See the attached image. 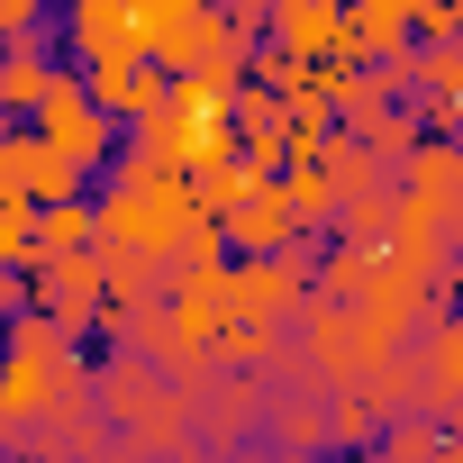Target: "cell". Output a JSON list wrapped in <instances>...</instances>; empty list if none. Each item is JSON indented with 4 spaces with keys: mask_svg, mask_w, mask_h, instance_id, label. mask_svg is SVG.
Returning <instances> with one entry per match:
<instances>
[{
    "mask_svg": "<svg viewBox=\"0 0 463 463\" xmlns=\"http://www.w3.org/2000/svg\"><path fill=\"white\" fill-rule=\"evenodd\" d=\"M173 463H227V454H200V445H191V454H173Z\"/></svg>",
    "mask_w": 463,
    "mask_h": 463,
    "instance_id": "cell-16",
    "label": "cell"
},
{
    "mask_svg": "<svg viewBox=\"0 0 463 463\" xmlns=\"http://www.w3.org/2000/svg\"><path fill=\"white\" fill-rule=\"evenodd\" d=\"M91 227H100V246L164 264V255L182 246V227H191V191H182L173 173L137 164V155H109V182H100V200H91Z\"/></svg>",
    "mask_w": 463,
    "mask_h": 463,
    "instance_id": "cell-1",
    "label": "cell"
},
{
    "mask_svg": "<svg viewBox=\"0 0 463 463\" xmlns=\"http://www.w3.org/2000/svg\"><path fill=\"white\" fill-rule=\"evenodd\" d=\"M273 191H282V209H291L300 237H318V227L336 218V191H327V173H318V164H282V182H273Z\"/></svg>",
    "mask_w": 463,
    "mask_h": 463,
    "instance_id": "cell-11",
    "label": "cell"
},
{
    "mask_svg": "<svg viewBox=\"0 0 463 463\" xmlns=\"http://www.w3.org/2000/svg\"><path fill=\"white\" fill-rule=\"evenodd\" d=\"M19 282H28V300H19V309H37V318H55L64 336H82V345H91V327H100V309H109V300H100L91 255H37Z\"/></svg>",
    "mask_w": 463,
    "mask_h": 463,
    "instance_id": "cell-4",
    "label": "cell"
},
{
    "mask_svg": "<svg viewBox=\"0 0 463 463\" xmlns=\"http://www.w3.org/2000/svg\"><path fill=\"white\" fill-rule=\"evenodd\" d=\"M46 37V10L37 0H0V46H37Z\"/></svg>",
    "mask_w": 463,
    "mask_h": 463,
    "instance_id": "cell-15",
    "label": "cell"
},
{
    "mask_svg": "<svg viewBox=\"0 0 463 463\" xmlns=\"http://www.w3.org/2000/svg\"><path fill=\"white\" fill-rule=\"evenodd\" d=\"M46 82H55V55H46V37H37V46H0V118H10V128H28V118H37Z\"/></svg>",
    "mask_w": 463,
    "mask_h": 463,
    "instance_id": "cell-9",
    "label": "cell"
},
{
    "mask_svg": "<svg viewBox=\"0 0 463 463\" xmlns=\"http://www.w3.org/2000/svg\"><path fill=\"white\" fill-rule=\"evenodd\" d=\"M73 46H82V73H100V64H128V55H137L128 0H82V10H73Z\"/></svg>",
    "mask_w": 463,
    "mask_h": 463,
    "instance_id": "cell-10",
    "label": "cell"
},
{
    "mask_svg": "<svg viewBox=\"0 0 463 463\" xmlns=\"http://www.w3.org/2000/svg\"><path fill=\"white\" fill-rule=\"evenodd\" d=\"M91 200H64V209H37V255H91Z\"/></svg>",
    "mask_w": 463,
    "mask_h": 463,
    "instance_id": "cell-13",
    "label": "cell"
},
{
    "mask_svg": "<svg viewBox=\"0 0 463 463\" xmlns=\"http://www.w3.org/2000/svg\"><path fill=\"white\" fill-rule=\"evenodd\" d=\"M82 164H64L55 146H28V209H64V200H82Z\"/></svg>",
    "mask_w": 463,
    "mask_h": 463,
    "instance_id": "cell-12",
    "label": "cell"
},
{
    "mask_svg": "<svg viewBox=\"0 0 463 463\" xmlns=\"http://www.w3.org/2000/svg\"><path fill=\"white\" fill-rule=\"evenodd\" d=\"M28 128H0V209H28Z\"/></svg>",
    "mask_w": 463,
    "mask_h": 463,
    "instance_id": "cell-14",
    "label": "cell"
},
{
    "mask_svg": "<svg viewBox=\"0 0 463 463\" xmlns=\"http://www.w3.org/2000/svg\"><path fill=\"white\" fill-rule=\"evenodd\" d=\"M0 463H10V454H0Z\"/></svg>",
    "mask_w": 463,
    "mask_h": 463,
    "instance_id": "cell-18",
    "label": "cell"
},
{
    "mask_svg": "<svg viewBox=\"0 0 463 463\" xmlns=\"http://www.w3.org/2000/svg\"><path fill=\"white\" fill-rule=\"evenodd\" d=\"M264 37L291 64H327V55H345V10L336 0H282V10H264Z\"/></svg>",
    "mask_w": 463,
    "mask_h": 463,
    "instance_id": "cell-7",
    "label": "cell"
},
{
    "mask_svg": "<svg viewBox=\"0 0 463 463\" xmlns=\"http://www.w3.org/2000/svg\"><path fill=\"white\" fill-rule=\"evenodd\" d=\"M273 463H318V454H273Z\"/></svg>",
    "mask_w": 463,
    "mask_h": 463,
    "instance_id": "cell-17",
    "label": "cell"
},
{
    "mask_svg": "<svg viewBox=\"0 0 463 463\" xmlns=\"http://www.w3.org/2000/svg\"><path fill=\"white\" fill-rule=\"evenodd\" d=\"M218 237H227V264H246V255H300V246H309L300 227H291V209H282L273 182H246L237 209L218 218Z\"/></svg>",
    "mask_w": 463,
    "mask_h": 463,
    "instance_id": "cell-6",
    "label": "cell"
},
{
    "mask_svg": "<svg viewBox=\"0 0 463 463\" xmlns=\"http://www.w3.org/2000/svg\"><path fill=\"white\" fill-rule=\"evenodd\" d=\"M28 137H37V146H55V155H64V164H82V173H100V164L118 155V128L91 109L82 73H64V64H55V82H46V100H37Z\"/></svg>",
    "mask_w": 463,
    "mask_h": 463,
    "instance_id": "cell-3",
    "label": "cell"
},
{
    "mask_svg": "<svg viewBox=\"0 0 463 463\" xmlns=\"http://www.w3.org/2000/svg\"><path fill=\"white\" fill-rule=\"evenodd\" d=\"M409 382H418V418L454 427V409H463V327H454V309H436L409 336Z\"/></svg>",
    "mask_w": 463,
    "mask_h": 463,
    "instance_id": "cell-5",
    "label": "cell"
},
{
    "mask_svg": "<svg viewBox=\"0 0 463 463\" xmlns=\"http://www.w3.org/2000/svg\"><path fill=\"white\" fill-rule=\"evenodd\" d=\"M82 91H91V109H100L109 128H137V118L164 100V73H155L146 55H128V64H100V73H82Z\"/></svg>",
    "mask_w": 463,
    "mask_h": 463,
    "instance_id": "cell-8",
    "label": "cell"
},
{
    "mask_svg": "<svg viewBox=\"0 0 463 463\" xmlns=\"http://www.w3.org/2000/svg\"><path fill=\"white\" fill-rule=\"evenodd\" d=\"M300 300H309V246L300 255H246V264H227V327L291 336Z\"/></svg>",
    "mask_w": 463,
    "mask_h": 463,
    "instance_id": "cell-2",
    "label": "cell"
}]
</instances>
